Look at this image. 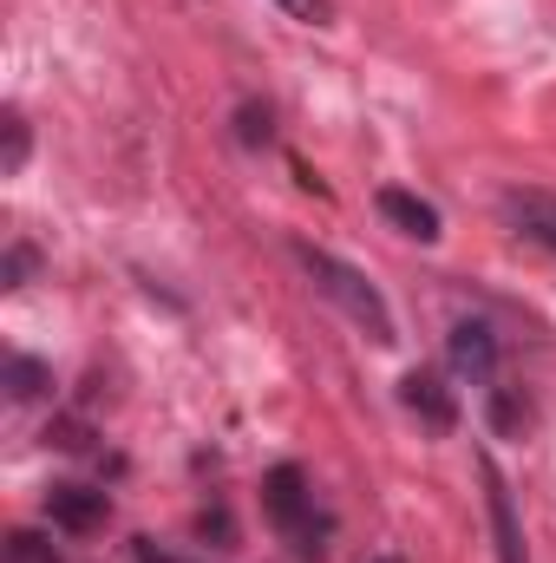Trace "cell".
I'll list each match as a JSON object with an SVG mask.
<instances>
[{
  "label": "cell",
  "instance_id": "cell-1",
  "mask_svg": "<svg viewBox=\"0 0 556 563\" xmlns=\"http://www.w3.org/2000/svg\"><path fill=\"white\" fill-rule=\"evenodd\" d=\"M294 263L308 269V282H314L354 328H367V341H380V347L400 341L393 308H387V295L367 282V269H354V263H341V256H327V250H314V243H294Z\"/></svg>",
  "mask_w": 556,
  "mask_h": 563
},
{
  "label": "cell",
  "instance_id": "cell-2",
  "mask_svg": "<svg viewBox=\"0 0 556 563\" xmlns=\"http://www.w3.org/2000/svg\"><path fill=\"white\" fill-rule=\"evenodd\" d=\"M263 505H269V518H276L281 531L294 538L301 558H321L327 551V518H314V492H308L301 465H276L263 478Z\"/></svg>",
  "mask_w": 556,
  "mask_h": 563
},
{
  "label": "cell",
  "instance_id": "cell-3",
  "mask_svg": "<svg viewBox=\"0 0 556 563\" xmlns=\"http://www.w3.org/2000/svg\"><path fill=\"white\" fill-rule=\"evenodd\" d=\"M478 478H485V518H491V551H498V563H531V558H524V525H518L511 478L498 472V459H485V465H478Z\"/></svg>",
  "mask_w": 556,
  "mask_h": 563
},
{
  "label": "cell",
  "instance_id": "cell-4",
  "mask_svg": "<svg viewBox=\"0 0 556 563\" xmlns=\"http://www.w3.org/2000/svg\"><path fill=\"white\" fill-rule=\"evenodd\" d=\"M400 400H407V413H413L425 432H452V426H458V400H452V387H445L438 374H419L413 367V374L400 380Z\"/></svg>",
  "mask_w": 556,
  "mask_h": 563
},
{
  "label": "cell",
  "instance_id": "cell-5",
  "mask_svg": "<svg viewBox=\"0 0 556 563\" xmlns=\"http://www.w3.org/2000/svg\"><path fill=\"white\" fill-rule=\"evenodd\" d=\"M445 354H452V367H458L465 380H491V374H498V334H491L485 321H458L452 341H445Z\"/></svg>",
  "mask_w": 556,
  "mask_h": 563
},
{
  "label": "cell",
  "instance_id": "cell-6",
  "mask_svg": "<svg viewBox=\"0 0 556 563\" xmlns=\"http://www.w3.org/2000/svg\"><path fill=\"white\" fill-rule=\"evenodd\" d=\"M504 223L518 230V236H531V243H544V250H556V197H544V190H504Z\"/></svg>",
  "mask_w": 556,
  "mask_h": 563
},
{
  "label": "cell",
  "instance_id": "cell-7",
  "mask_svg": "<svg viewBox=\"0 0 556 563\" xmlns=\"http://www.w3.org/2000/svg\"><path fill=\"white\" fill-rule=\"evenodd\" d=\"M46 511H53V525H59V531H99V525H105V511H112V498H105V492H92V485H53Z\"/></svg>",
  "mask_w": 556,
  "mask_h": 563
},
{
  "label": "cell",
  "instance_id": "cell-8",
  "mask_svg": "<svg viewBox=\"0 0 556 563\" xmlns=\"http://www.w3.org/2000/svg\"><path fill=\"white\" fill-rule=\"evenodd\" d=\"M380 217H387L400 236H413V243H438V236H445V230H438V210H432L425 197H413V190H400V184L380 190Z\"/></svg>",
  "mask_w": 556,
  "mask_h": 563
},
{
  "label": "cell",
  "instance_id": "cell-9",
  "mask_svg": "<svg viewBox=\"0 0 556 563\" xmlns=\"http://www.w3.org/2000/svg\"><path fill=\"white\" fill-rule=\"evenodd\" d=\"M46 387H53L46 361H33V354H13V361H7V400H40Z\"/></svg>",
  "mask_w": 556,
  "mask_h": 563
},
{
  "label": "cell",
  "instance_id": "cell-10",
  "mask_svg": "<svg viewBox=\"0 0 556 563\" xmlns=\"http://www.w3.org/2000/svg\"><path fill=\"white\" fill-rule=\"evenodd\" d=\"M0 132H7V151H0V170H7V177H20V170H26V151H33V132H26V119H20L13 106L0 112Z\"/></svg>",
  "mask_w": 556,
  "mask_h": 563
},
{
  "label": "cell",
  "instance_id": "cell-11",
  "mask_svg": "<svg viewBox=\"0 0 556 563\" xmlns=\"http://www.w3.org/2000/svg\"><path fill=\"white\" fill-rule=\"evenodd\" d=\"M236 139H243V144H269V139H276L269 106H243V112H236Z\"/></svg>",
  "mask_w": 556,
  "mask_h": 563
},
{
  "label": "cell",
  "instance_id": "cell-12",
  "mask_svg": "<svg viewBox=\"0 0 556 563\" xmlns=\"http://www.w3.org/2000/svg\"><path fill=\"white\" fill-rule=\"evenodd\" d=\"M288 20H301V26H327L334 20V0H276Z\"/></svg>",
  "mask_w": 556,
  "mask_h": 563
},
{
  "label": "cell",
  "instance_id": "cell-13",
  "mask_svg": "<svg viewBox=\"0 0 556 563\" xmlns=\"http://www.w3.org/2000/svg\"><path fill=\"white\" fill-rule=\"evenodd\" d=\"M491 420H498V432H524V420H531V413H524L504 387H491Z\"/></svg>",
  "mask_w": 556,
  "mask_h": 563
},
{
  "label": "cell",
  "instance_id": "cell-14",
  "mask_svg": "<svg viewBox=\"0 0 556 563\" xmlns=\"http://www.w3.org/2000/svg\"><path fill=\"white\" fill-rule=\"evenodd\" d=\"M33 263H40V256H33L26 243H20V250H7V269H0V282H7V288H20V282L33 276Z\"/></svg>",
  "mask_w": 556,
  "mask_h": 563
},
{
  "label": "cell",
  "instance_id": "cell-15",
  "mask_svg": "<svg viewBox=\"0 0 556 563\" xmlns=\"http://www.w3.org/2000/svg\"><path fill=\"white\" fill-rule=\"evenodd\" d=\"M132 551H138V563H170V558H164V551H157V544H151V538H138Z\"/></svg>",
  "mask_w": 556,
  "mask_h": 563
},
{
  "label": "cell",
  "instance_id": "cell-16",
  "mask_svg": "<svg viewBox=\"0 0 556 563\" xmlns=\"http://www.w3.org/2000/svg\"><path fill=\"white\" fill-rule=\"evenodd\" d=\"M374 563H400V558H374Z\"/></svg>",
  "mask_w": 556,
  "mask_h": 563
}]
</instances>
